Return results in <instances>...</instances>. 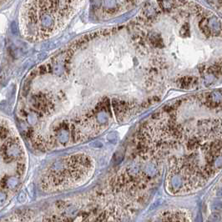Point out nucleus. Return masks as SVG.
<instances>
[{"mask_svg":"<svg viewBox=\"0 0 222 222\" xmlns=\"http://www.w3.org/2000/svg\"><path fill=\"white\" fill-rule=\"evenodd\" d=\"M55 75L49 110L62 108L61 127L90 129L124 120L160 99L166 86L128 27L81 37L42 65Z\"/></svg>","mask_w":222,"mask_h":222,"instance_id":"f257e3e1","label":"nucleus"},{"mask_svg":"<svg viewBox=\"0 0 222 222\" xmlns=\"http://www.w3.org/2000/svg\"><path fill=\"white\" fill-rule=\"evenodd\" d=\"M127 27L166 86L195 90L220 79V19L198 3L150 0Z\"/></svg>","mask_w":222,"mask_h":222,"instance_id":"f03ea898","label":"nucleus"},{"mask_svg":"<svg viewBox=\"0 0 222 222\" xmlns=\"http://www.w3.org/2000/svg\"><path fill=\"white\" fill-rule=\"evenodd\" d=\"M84 0H28L24 19L27 35L35 40L59 33L80 9Z\"/></svg>","mask_w":222,"mask_h":222,"instance_id":"7ed1b4c3","label":"nucleus"},{"mask_svg":"<svg viewBox=\"0 0 222 222\" xmlns=\"http://www.w3.org/2000/svg\"><path fill=\"white\" fill-rule=\"evenodd\" d=\"M14 136H16V135L13 133L7 140L5 142L4 141V144H2V147L0 146V152L4 150V148ZM18 139V138L17 137L14 141H12L0 154V208L15 193L25 171L24 148Z\"/></svg>","mask_w":222,"mask_h":222,"instance_id":"20e7f679","label":"nucleus"},{"mask_svg":"<svg viewBox=\"0 0 222 222\" xmlns=\"http://www.w3.org/2000/svg\"><path fill=\"white\" fill-rule=\"evenodd\" d=\"M93 164L90 158L74 154L56 162L43 175V182L49 190H63L81 185L90 177Z\"/></svg>","mask_w":222,"mask_h":222,"instance_id":"39448f33","label":"nucleus"},{"mask_svg":"<svg viewBox=\"0 0 222 222\" xmlns=\"http://www.w3.org/2000/svg\"><path fill=\"white\" fill-rule=\"evenodd\" d=\"M146 0H92L94 15L100 19H108L125 14Z\"/></svg>","mask_w":222,"mask_h":222,"instance_id":"423d86ee","label":"nucleus"},{"mask_svg":"<svg viewBox=\"0 0 222 222\" xmlns=\"http://www.w3.org/2000/svg\"><path fill=\"white\" fill-rule=\"evenodd\" d=\"M149 222H190L186 212L181 210H167L153 216Z\"/></svg>","mask_w":222,"mask_h":222,"instance_id":"0eeeda50","label":"nucleus"}]
</instances>
